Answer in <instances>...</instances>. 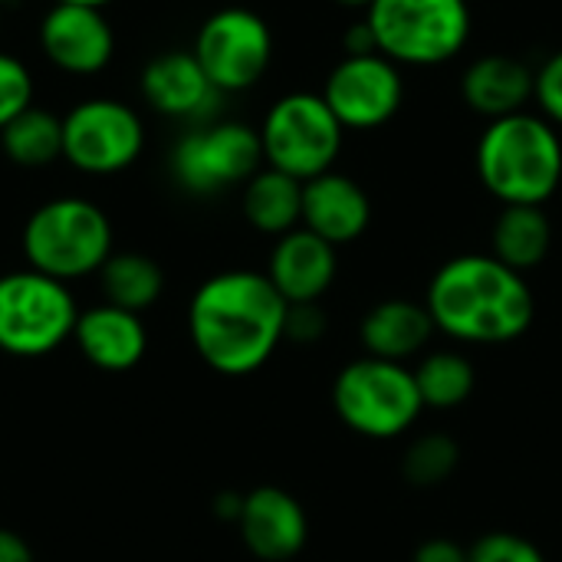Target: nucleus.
Segmentation results:
<instances>
[{
    "label": "nucleus",
    "mask_w": 562,
    "mask_h": 562,
    "mask_svg": "<svg viewBox=\"0 0 562 562\" xmlns=\"http://www.w3.org/2000/svg\"><path fill=\"white\" fill-rule=\"evenodd\" d=\"M415 382H418V395L425 408L454 412L474 395L477 372L468 356L454 349H438V352L422 356V362L415 366Z\"/></svg>",
    "instance_id": "24"
},
{
    "label": "nucleus",
    "mask_w": 562,
    "mask_h": 562,
    "mask_svg": "<svg viewBox=\"0 0 562 562\" xmlns=\"http://www.w3.org/2000/svg\"><path fill=\"white\" fill-rule=\"evenodd\" d=\"M336 273H339L336 247L306 227L277 237L267 260V277L286 303H319L336 283Z\"/></svg>",
    "instance_id": "15"
},
{
    "label": "nucleus",
    "mask_w": 562,
    "mask_h": 562,
    "mask_svg": "<svg viewBox=\"0 0 562 562\" xmlns=\"http://www.w3.org/2000/svg\"><path fill=\"white\" fill-rule=\"evenodd\" d=\"M3 155L20 168H46L63 158V119L30 105L0 132Z\"/></svg>",
    "instance_id": "25"
},
{
    "label": "nucleus",
    "mask_w": 562,
    "mask_h": 562,
    "mask_svg": "<svg viewBox=\"0 0 562 562\" xmlns=\"http://www.w3.org/2000/svg\"><path fill=\"white\" fill-rule=\"evenodd\" d=\"M326 329H329V319H326L319 303H290L286 329H283V336L290 342H300V346L319 342L326 336Z\"/></svg>",
    "instance_id": "30"
},
{
    "label": "nucleus",
    "mask_w": 562,
    "mask_h": 562,
    "mask_svg": "<svg viewBox=\"0 0 562 562\" xmlns=\"http://www.w3.org/2000/svg\"><path fill=\"white\" fill-rule=\"evenodd\" d=\"M33 105V76L30 69L10 56V53H0V132Z\"/></svg>",
    "instance_id": "28"
},
{
    "label": "nucleus",
    "mask_w": 562,
    "mask_h": 562,
    "mask_svg": "<svg viewBox=\"0 0 562 562\" xmlns=\"http://www.w3.org/2000/svg\"><path fill=\"white\" fill-rule=\"evenodd\" d=\"M533 99L540 105V115L562 128V49L543 59L533 79Z\"/></svg>",
    "instance_id": "29"
},
{
    "label": "nucleus",
    "mask_w": 562,
    "mask_h": 562,
    "mask_svg": "<svg viewBox=\"0 0 562 562\" xmlns=\"http://www.w3.org/2000/svg\"><path fill=\"white\" fill-rule=\"evenodd\" d=\"M412 562H468V547H461L448 537H431L415 550Z\"/></svg>",
    "instance_id": "31"
},
{
    "label": "nucleus",
    "mask_w": 562,
    "mask_h": 562,
    "mask_svg": "<svg viewBox=\"0 0 562 562\" xmlns=\"http://www.w3.org/2000/svg\"><path fill=\"white\" fill-rule=\"evenodd\" d=\"M491 244H494L491 254L501 263H507L510 270H517V273L537 270L553 247V227H550L547 211L533 207V204L504 207L494 221Z\"/></svg>",
    "instance_id": "22"
},
{
    "label": "nucleus",
    "mask_w": 562,
    "mask_h": 562,
    "mask_svg": "<svg viewBox=\"0 0 562 562\" xmlns=\"http://www.w3.org/2000/svg\"><path fill=\"white\" fill-rule=\"evenodd\" d=\"M43 56L69 76H95L115 56V33L102 10L53 3L40 20Z\"/></svg>",
    "instance_id": "13"
},
{
    "label": "nucleus",
    "mask_w": 562,
    "mask_h": 562,
    "mask_svg": "<svg viewBox=\"0 0 562 562\" xmlns=\"http://www.w3.org/2000/svg\"><path fill=\"white\" fill-rule=\"evenodd\" d=\"M244 217L254 231L283 237L303 224V181L263 165L244 184Z\"/></svg>",
    "instance_id": "21"
},
{
    "label": "nucleus",
    "mask_w": 562,
    "mask_h": 562,
    "mask_svg": "<svg viewBox=\"0 0 562 562\" xmlns=\"http://www.w3.org/2000/svg\"><path fill=\"white\" fill-rule=\"evenodd\" d=\"M481 184L504 204L543 207L562 181V135L540 112L487 122L474 151Z\"/></svg>",
    "instance_id": "3"
},
{
    "label": "nucleus",
    "mask_w": 562,
    "mask_h": 562,
    "mask_svg": "<svg viewBox=\"0 0 562 562\" xmlns=\"http://www.w3.org/2000/svg\"><path fill=\"white\" fill-rule=\"evenodd\" d=\"M458 464H461V445L445 431L418 435L402 454V474L418 491L448 484L454 477Z\"/></svg>",
    "instance_id": "26"
},
{
    "label": "nucleus",
    "mask_w": 562,
    "mask_h": 562,
    "mask_svg": "<svg viewBox=\"0 0 562 562\" xmlns=\"http://www.w3.org/2000/svg\"><path fill=\"white\" fill-rule=\"evenodd\" d=\"M79 306L69 283L33 267L0 277V352L13 359H43L72 339Z\"/></svg>",
    "instance_id": "7"
},
{
    "label": "nucleus",
    "mask_w": 562,
    "mask_h": 562,
    "mask_svg": "<svg viewBox=\"0 0 562 562\" xmlns=\"http://www.w3.org/2000/svg\"><path fill=\"white\" fill-rule=\"evenodd\" d=\"M240 507H244V497H240V494H221V497L214 501V514H217L221 520H231V524H237Z\"/></svg>",
    "instance_id": "34"
},
{
    "label": "nucleus",
    "mask_w": 562,
    "mask_h": 562,
    "mask_svg": "<svg viewBox=\"0 0 562 562\" xmlns=\"http://www.w3.org/2000/svg\"><path fill=\"white\" fill-rule=\"evenodd\" d=\"M333 408L352 435L369 441L402 438L425 412L415 369L372 356L342 366L333 382Z\"/></svg>",
    "instance_id": "5"
},
{
    "label": "nucleus",
    "mask_w": 562,
    "mask_h": 562,
    "mask_svg": "<svg viewBox=\"0 0 562 562\" xmlns=\"http://www.w3.org/2000/svg\"><path fill=\"white\" fill-rule=\"evenodd\" d=\"M333 3L349 7V10H369V3H372V0H333Z\"/></svg>",
    "instance_id": "36"
},
{
    "label": "nucleus",
    "mask_w": 562,
    "mask_h": 562,
    "mask_svg": "<svg viewBox=\"0 0 562 562\" xmlns=\"http://www.w3.org/2000/svg\"><path fill=\"white\" fill-rule=\"evenodd\" d=\"M366 23L379 53L398 66H441L471 40L468 0H372Z\"/></svg>",
    "instance_id": "6"
},
{
    "label": "nucleus",
    "mask_w": 562,
    "mask_h": 562,
    "mask_svg": "<svg viewBox=\"0 0 562 562\" xmlns=\"http://www.w3.org/2000/svg\"><path fill=\"white\" fill-rule=\"evenodd\" d=\"M145 125L119 99H86L63 115V158L82 175H119L138 161Z\"/></svg>",
    "instance_id": "11"
},
{
    "label": "nucleus",
    "mask_w": 562,
    "mask_h": 562,
    "mask_svg": "<svg viewBox=\"0 0 562 562\" xmlns=\"http://www.w3.org/2000/svg\"><path fill=\"white\" fill-rule=\"evenodd\" d=\"M290 303L260 270H224L207 277L188 303V336L198 359L221 375L263 369L286 339Z\"/></svg>",
    "instance_id": "1"
},
{
    "label": "nucleus",
    "mask_w": 562,
    "mask_h": 562,
    "mask_svg": "<svg viewBox=\"0 0 562 562\" xmlns=\"http://www.w3.org/2000/svg\"><path fill=\"white\" fill-rule=\"evenodd\" d=\"M237 530L244 547L263 562L293 560L310 540V520L303 504L290 491L273 484L244 494Z\"/></svg>",
    "instance_id": "14"
},
{
    "label": "nucleus",
    "mask_w": 562,
    "mask_h": 562,
    "mask_svg": "<svg viewBox=\"0 0 562 562\" xmlns=\"http://www.w3.org/2000/svg\"><path fill=\"white\" fill-rule=\"evenodd\" d=\"M191 53L217 92H244L270 69L273 33L260 13L247 7H224L201 23Z\"/></svg>",
    "instance_id": "10"
},
{
    "label": "nucleus",
    "mask_w": 562,
    "mask_h": 562,
    "mask_svg": "<svg viewBox=\"0 0 562 562\" xmlns=\"http://www.w3.org/2000/svg\"><path fill=\"white\" fill-rule=\"evenodd\" d=\"M99 283H102L105 303L142 316L148 306H155L161 300L165 273L151 257L125 250V254H112L105 260V267L99 270Z\"/></svg>",
    "instance_id": "23"
},
{
    "label": "nucleus",
    "mask_w": 562,
    "mask_h": 562,
    "mask_svg": "<svg viewBox=\"0 0 562 562\" xmlns=\"http://www.w3.org/2000/svg\"><path fill=\"white\" fill-rule=\"evenodd\" d=\"M425 306L435 329L464 346L514 342L537 316L527 277L494 254H461L441 263L428 283Z\"/></svg>",
    "instance_id": "2"
},
{
    "label": "nucleus",
    "mask_w": 562,
    "mask_h": 562,
    "mask_svg": "<svg viewBox=\"0 0 562 562\" xmlns=\"http://www.w3.org/2000/svg\"><path fill=\"white\" fill-rule=\"evenodd\" d=\"M533 79L537 72L524 59L487 53L464 69L461 95L471 112L494 122L514 112H527V105L533 102Z\"/></svg>",
    "instance_id": "19"
},
{
    "label": "nucleus",
    "mask_w": 562,
    "mask_h": 562,
    "mask_svg": "<svg viewBox=\"0 0 562 562\" xmlns=\"http://www.w3.org/2000/svg\"><path fill=\"white\" fill-rule=\"evenodd\" d=\"M72 342L89 366L102 372H128L148 352V329L138 313L99 303L79 313Z\"/></svg>",
    "instance_id": "17"
},
{
    "label": "nucleus",
    "mask_w": 562,
    "mask_h": 562,
    "mask_svg": "<svg viewBox=\"0 0 562 562\" xmlns=\"http://www.w3.org/2000/svg\"><path fill=\"white\" fill-rule=\"evenodd\" d=\"M372 221V201L359 181L339 171H326L303 181V224L333 247L352 244L366 234Z\"/></svg>",
    "instance_id": "16"
},
{
    "label": "nucleus",
    "mask_w": 562,
    "mask_h": 562,
    "mask_svg": "<svg viewBox=\"0 0 562 562\" xmlns=\"http://www.w3.org/2000/svg\"><path fill=\"white\" fill-rule=\"evenodd\" d=\"M323 99L342 128L352 132L379 128L389 119H395V112L405 102L402 66L382 53L342 56L326 76Z\"/></svg>",
    "instance_id": "12"
},
{
    "label": "nucleus",
    "mask_w": 562,
    "mask_h": 562,
    "mask_svg": "<svg viewBox=\"0 0 562 562\" xmlns=\"http://www.w3.org/2000/svg\"><path fill=\"white\" fill-rule=\"evenodd\" d=\"M0 562H33L30 543L7 527H0Z\"/></svg>",
    "instance_id": "33"
},
{
    "label": "nucleus",
    "mask_w": 562,
    "mask_h": 562,
    "mask_svg": "<svg viewBox=\"0 0 562 562\" xmlns=\"http://www.w3.org/2000/svg\"><path fill=\"white\" fill-rule=\"evenodd\" d=\"M342 49H346V56H366V53H379V46H375V33H372V26L366 23V16L346 30V36H342Z\"/></svg>",
    "instance_id": "32"
},
{
    "label": "nucleus",
    "mask_w": 562,
    "mask_h": 562,
    "mask_svg": "<svg viewBox=\"0 0 562 562\" xmlns=\"http://www.w3.org/2000/svg\"><path fill=\"white\" fill-rule=\"evenodd\" d=\"M0 3H13V0H0Z\"/></svg>",
    "instance_id": "37"
},
{
    "label": "nucleus",
    "mask_w": 562,
    "mask_h": 562,
    "mask_svg": "<svg viewBox=\"0 0 562 562\" xmlns=\"http://www.w3.org/2000/svg\"><path fill=\"white\" fill-rule=\"evenodd\" d=\"M468 562H547V557L530 537L491 530L468 547Z\"/></svg>",
    "instance_id": "27"
},
{
    "label": "nucleus",
    "mask_w": 562,
    "mask_h": 562,
    "mask_svg": "<svg viewBox=\"0 0 562 562\" xmlns=\"http://www.w3.org/2000/svg\"><path fill=\"white\" fill-rule=\"evenodd\" d=\"M53 3H76V7H95V10H102L112 0H53Z\"/></svg>",
    "instance_id": "35"
},
{
    "label": "nucleus",
    "mask_w": 562,
    "mask_h": 562,
    "mask_svg": "<svg viewBox=\"0 0 562 562\" xmlns=\"http://www.w3.org/2000/svg\"><path fill=\"white\" fill-rule=\"evenodd\" d=\"M145 102L168 119H204L217 105V89L194 53H161L142 72Z\"/></svg>",
    "instance_id": "18"
},
{
    "label": "nucleus",
    "mask_w": 562,
    "mask_h": 562,
    "mask_svg": "<svg viewBox=\"0 0 562 562\" xmlns=\"http://www.w3.org/2000/svg\"><path fill=\"white\" fill-rule=\"evenodd\" d=\"M435 333L438 329L431 323L428 306L415 303V300L375 303L359 326L366 356L385 359V362H408V359L422 356Z\"/></svg>",
    "instance_id": "20"
},
{
    "label": "nucleus",
    "mask_w": 562,
    "mask_h": 562,
    "mask_svg": "<svg viewBox=\"0 0 562 562\" xmlns=\"http://www.w3.org/2000/svg\"><path fill=\"white\" fill-rule=\"evenodd\" d=\"M257 132L263 165L296 181H313L333 171L346 128L326 105L323 92H290L267 109Z\"/></svg>",
    "instance_id": "8"
},
{
    "label": "nucleus",
    "mask_w": 562,
    "mask_h": 562,
    "mask_svg": "<svg viewBox=\"0 0 562 562\" xmlns=\"http://www.w3.org/2000/svg\"><path fill=\"white\" fill-rule=\"evenodd\" d=\"M112 221L86 198H53L23 224L26 267L72 283L92 277L112 257Z\"/></svg>",
    "instance_id": "4"
},
{
    "label": "nucleus",
    "mask_w": 562,
    "mask_h": 562,
    "mask_svg": "<svg viewBox=\"0 0 562 562\" xmlns=\"http://www.w3.org/2000/svg\"><path fill=\"white\" fill-rule=\"evenodd\" d=\"M260 168V132L244 122L194 128L171 148V178L188 194H217L234 184H247Z\"/></svg>",
    "instance_id": "9"
}]
</instances>
